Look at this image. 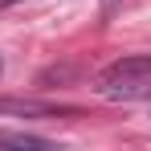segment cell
Wrapping results in <instances>:
<instances>
[{"label":"cell","instance_id":"277c9868","mask_svg":"<svg viewBox=\"0 0 151 151\" xmlns=\"http://www.w3.org/2000/svg\"><path fill=\"white\" fill-rule=\"evenodd\" d=\"M8 4H17V0H0V8H8Z\"/></svg>","mask_w":151,"mask_h":151},{"label":"cell","instance_id":"3957f363","mask_svg":"<svg viewBox=\"0 0 151 151\" xmlns=\"http://www.w3.org/2000/svg\"><path fill=\"white\" fill-rule=\"evenodd\" d=\"M98 4H102V17H114V8H119L123 0H98Z\"/></svg>","mask_w":151,"mask_h":151},{"label":"cell","instance_id":"7a4b0ae2","mask_svg":"<svg viewBox=\"0 0 151 151\" xmlns=\"http://www.w3.org/2000/svg\"><path fill=\"white\" fill-rule=\"evenodd\" d=\"M0 147H21V151H49L53 143L29 131H0Z\"/></svg>","mask_w":151,"mask_h":151},{"label":"cell","instance_id":"6da1fadb","mask_svg":"<svg viewBox=\"0 0 151 151\" xmlns=\"http://www.w3.org/2000/svg\"><path fill=\"white\" fill-rule=\"evenodd\" d=\"M98 94L110 102H147L151 98V53H131L110 61L98 74Z\"/></svg>","mask_w":151,"mask_h":151}]
</instances>
